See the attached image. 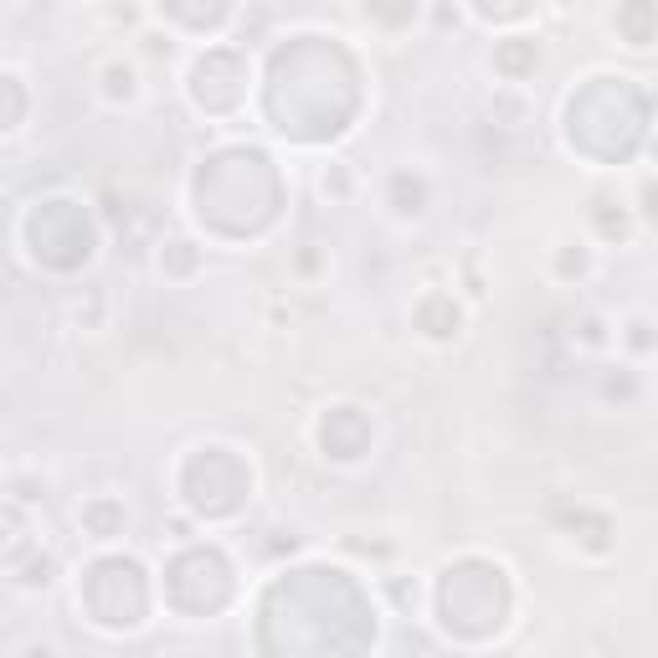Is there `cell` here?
Masks as SVG:
<instances>
[{"mask_svg":"<svg viewBox=\"0 0 658 658\" xmlns=\"http://www.w3.org/2000/svg\"><path fill=\"white\" fill-rule=\"evenodd\" d=\"M653 26H658V11H653V6H628V11H617V31H628L633 47H648V42H653Z\"/></svg>","mask_w":658,"mask_h":658,"instance_id":"3","label":"cell"},{"mask_svg":"<svg viewBox=\"0 0 658 658\" xmlns=\"http://www.w3.org/2000/svg\"><path fill=\"white\" fill-rule=\"evenodd\" d=\"M648 329H653L648 319H633V324H628V345H638V350H648V345H653V335H648Z\"/></svg>","mask_w":658,"mask_h":658,"instance_id":"6","label":"cell"},{"mask_svg":"<svg viewBox=\"0 0 658 658\" xmlns=\"http://www.w3.org/2000/svg\"><path fill=\"white\" fill-rule=\"evenodd\" d=\"M494 67L504 72V78H525V72H535V67H540V47H535V42H525V36H509V42L494 52Z\"/></svg>","mask_w":658,"mask_h":658,"instance_id":"2","label":"cell"},{"mask_svg":"<svg viewBox=\"0 0 658 658\" xmlns=\"http://www.w3.org/2000/svg\"><path fill=\"white\" fill-rule=\"evenodd\" d=\"M612 201L607 196H597V206H592V216H597V227H602V237H628V211H607Z\"/></svg>","mask_w":658,"mask_h":658,"instance_id":"5","label":"cell"},{"mask_svg":"<svg viewBox=\"0 0 658 658\" xmlns=\"http://www.w3.org/2000/svg\"><path fill=\"white\" fill-rule=\"evenodd\" d=\"M458 304L448 299V294H432V299H422V309H417V324L427 329L432 340H448V335H458Z\"/></svg>","mask_w":658,"mask_h":658,"instance_id":"1","label":"cell"},{"mask_svg":"<svg viewBox=\"0 0 658 658\" xmlns=\"http://www.w3.org/2000/svg\"><path fill=\"white\" fill-rule=\"evenodd\" d=\"M643 211H648V222H658V180L643 186Z\"/></svg>","mask_w":658,"mask_h":658,"instance_id":"7","label":"cell"},{"mask_svg":"<svg viewBox=\"0 0 658 658\" xmlns=\"http://www.w3.org/2000/svg\"><path fill=\"white\" fill-rule=\"evenodd\" d=\"M103 83H108V88H103L108 98H124V103H129V98L139 93V72H134L129 62H108V67H103Z\"/></svg>","mask_w":658,"mask_h":658,"instance_id":"4","label":"cell"}]
</instances>
